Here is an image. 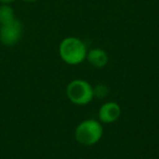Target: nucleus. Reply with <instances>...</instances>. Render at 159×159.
I'll return each instance as SVG.
<instances>
[{
  "mask_svg": "<svg viewBox=\"0 0 159 159\" xmlns=\"http://www.w3.org/2000/svg\"><path fill=\"white\" fill-rule=\"evenodd\" d=\"M59 55L66 63L76 66L86 59V45L77 37H66L60 43Z\"/></svg>",
  "mask_w": 159,
  "mask_h": 159,
  "instance_id": "f257e3e1",
  "label": "nucleus"
},
{
  "mask_svg": "<svg viewBox=\"0 0 159 159\" xmlns=\"http://www.w3.org/2000/svg\"><path fill=\"white\" fill-rule=\"evenodd\" d=\"M104 134V129L99 121L95 119H87L82 121L75 129V139L80 144L85 146H93L100 141Z\"/></svg>",
  "mask_w": 159,
  "mask_h": 159,
  "instance_id": "f03ea898",
  "label": "nucleus"
},
{
  "mask_svg": "<svg viewBox=\"0 0 159 159\" xmlns=\"http://www.w3.org/2000/svg\"><path fill=\"white\" fill-rule=\"evenodd\" d=\"M66 96L73 104L84 106L93 100V86L85 80H73L66 86Z\"/></svg>",
  "mask_w": 159,
  "mask_h": 159,
  "instance_id": "7ed1b4c3",
  "label": "nucleus"
},
{
  "mask_svg": "<svg viewBox=\"0 0 159 159\" xmlns=\"http://www.w3.org/2000/svg\"><path fill=\"white\" fill-rule=\"evenodd\" d=\"M23 34V25L21 21H14L0 26V42L5 46H14L18 44Z\"/></svg>",
  "mask_w": 159,
  "mask_h": 159,
  "instance_id": "20e7f679",
  "label": "nucleus"
},
{
  "mask_svg": "<svg viewBox=\"0 0 159 159\" xmlns=\"http://www.w3.org/2000/svg\"><path fill=\"white\" fill-rule=\"evenodd\" d=\"M121 115V108L119 104L115 102H107L99 108L98 117L102 123H113L119 119Z\"/></svg>",
  "mask_w": 159,
  "mask_h": 159,
  "instance_id": "39448f33",
  "label": "nucleus"
},
{
  "mask_svg": "<svg viewBox=\"0 0 159 159\" xmlns=\"http://www.w3.org/2000/svg\"><path fill=\"white\" fill-rule=\"evenodd\" d=\"M86 60L95 68H104L108 63V55L100 48H93L87 51Z\"/></svg>",
  "mask_w": 159,
  "mask_h": 159,
  "instance_id": "423d86ee",
  "label": "nucleus"
},
{
  "mask_svg": "<svg viewBox=\"0 0 159 159\" xmlns=\"http://www.w3.org/2000/svg\"><path fill=\"white\" fill-rule=\"evenodd\" d=\"M16 20V13L10 5H1L0 6V24H7Z\"/></svg>",
  "mask_w": 159,
  "mask_h": 159,
  "instance_id": "0eeeda50",
  "label": "nucleus"
},
{
  "mask_svg": "<svg viewBox=\"0 0 159 159\" xmlns=\"http://www.w3.org/2000/svg\"><path fill=\"white\" fill-rule=\"evenodd\" d=\"M94 97H97L99 99H105L109 95V89L105 84H97L95 87H93Z\"/></svg>",
  "mask_w": 159,
  "mask_h": 159,
  "instance_id": "6e6552de",
  "label": "nucleus"
},
{
  "mask_svg": "<svg viewBox=\"0 0 159 159\" xmlns=\"http://www.w3.org/2000/svg\"><path fill=\"white\" fill-rule=\"evenodd\" d=\"M14 0H0V3L1 5H10V3L13 2Z\"/></svg>",
  "mask_w": 159,
  "mask_h": 159,
  "instance_id": "1a4fd4ad",
  "label": "nucleus"
},
{
  "mask_svg": "<svg viewBox=\"0 0 159 159\" xmlns=\"http://www.w3.org/2000/svg\"><path fill=\"white\" fill-rule=\"evenodd\" d=\"M25 2H35V1H38V0H23Z\"/></svg>",
  "mask_w": 159,
  "mask_h": 159,
  "instance_id": "9d476101",
  "label": "nucleus"
}]
</instances>
